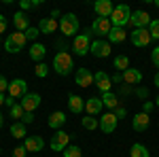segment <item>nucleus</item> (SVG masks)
Returning <instances> with one entry per match:
<instances>
[{
	"mask_svg": "<svg viewBox=\"0 0 159 157\" xmlns=\"http://www.w3.org/2000/svg\"><path fill=\"white\" fill-rule=\"evenodd\" d=\"M74 68V62H72V55L68 51H57L55 58H53V70L60 74V76H68L72 72Z\"/></svg>",
	"mask_w": 159,
	"mask_h": 157,
	"instance_id": "obj_1",
	"label": "nucleus"
},
{
	"mask_svg": "<svg viewBox=\"0 0 159 157\" xmlns=\"http://www.w3.org/2000/svg\"><path fill=\"white\" fill-rule=\"evenodd\" d=\"M28 94V83L24 79H13L9 83V96L11 98H24Z\"/></svg>",
	"mask_w": 159,
	"mask_h": 157,
	"instance_id": "obj_10",
	"label": "nucleus"
},
{
	"mask_svg": "<svg viewBox=\"0 0 159 157\" xmlns=\"http://www.w3.org/2000/svg\"><path fill=\"white\" fill-rule=\"evenodd\" d=\"M68 140H70V136H68L66 132H61V130H57V132L53 134L49 146L55 151V153H60V151H66V146H70V145H68Z\"/></svg>",
	"mask_w": 159,
	"mask_h": 157,
	"instance_id": "obj_8",
	"label": "nucleus"
},
{
	"mask_svg": "<svg viewBox=\"0 0 159 157\" xmlns=\"http://www.w3.org/2000/svg\"><path fill=\"white\" fill-rule=\"evenodd\" d=\"M57 28H60V21H57V19H51V17H43L40 24H38V30H40L43 34H53Z\"/></svg>",
	"mask_w": 159,
	"mask_h": 157,
	"instance_id": "obj_21",
	"label": "nucleus"
},
{
	"mask_svg": "<svg viewBox=\"0 0 159 157\" xmlns=\"http://www.w3.org/2000/svg\"><path fill=\"white\" fill-rule=\"evenodd\" d=\"M4 102H7V98H4V94H0V106H2Z\"/></svg>",
	"mask_w": 159,
	"mask_h": 157,
	"instance_id": "obj_50",
	"label": "nucleus"
},
{
	"mask_svg": "<svg viewBox=\"0 0 159 157\" xmlns=\"http://www.w3.org/2000/svg\"><path fill=\"white\" fill-rule=\"evenodd\" d=\"M9 132H11L13 138H24V136H28V132H25V123H21V121H15Z\"/></svg>",
	"mask_w": 159,
	"mask_h": 157,
	"instance_id": "obj_29",
	"label": "nucleus"
},
{
	"mask_svg": "<svg viewBox=\"0 0 159 157\" xmlns=\"http://www.w3.org/2000/svg\"><path fill=\"white\" fill-rule=\"evenodd\" d=\"M153 109H155V104H153V102H144V104H142V113H147V115H148Z\"/></svg>",
	"mask_w": 159,
	"mask_h": 157,
	"instance_id": "obj_46",
	"label": "nucleus"
},
{
	"mask_svg": "<svg viewBox=\"0 0 159 157\" xmlns=\"http://www.w3.org/2000/svg\"><path fill=\"white\" fill-rule=\"evenodd\" d=\"M13 24H15V28H17V32H24V34H25V30L30 28V21H28L25 13H21V11H17L15 15H13Z\"/></svg>",
	"mask_w": 159,
	"mask_h": 157,
	"instance_id": "obj_23",
	"label": "nucleus"
},
{
	"mask_svg": "<svg viewBox=\"0 0 159 157\" xmlns=\"http://www.w3.org/2000/svg\"><path fill=\"white\" fill-rule=\"evenodd\" d=\"M148 125H151V117H148L147 113H138L132 119V127H134L136 132H147Z\"/></svg>",
	"mask_w": 159,
	"mask_h": 157,
	"instance_id": "obj_18",
	"label": "nucleus"
},
{
	"mask_svg": "<svg viewBox=\"0 0 159 157\" xmlns=\"http://www.w3.org/2000/svg\"><path fill=\"white\" fill-rule=\"evenodd\" d=\"M129 157H151V153L142 142H134L132 149H129Z\"/></svg>",
	"mask_w": 159,
	"mask_h": 157,
	"instance_id": "obj_28",
	"label": "nucleus"
},
{
	"mask_svg": "<svg viewBox=\"0 0 159 157\" xmlns=\"http://www.w3.org/2000/svg\"><path fill=\"white\" fill-rule=\"evenodd\" d=\"M47 123H49L51 130H55V132H57L61 125L66 123V115H64L61 110H57V113H51V115H49V121H47Z\"/></svg>",
	"mask_w": 159,
	"mask_h": 157,
	"instance_id": "obj_25",
	"label": "nucleus"
},
{
	"mask_svg": "<svg viewBox=\"0 0 159 157\" xmlns=\"http://www.w3.org/2000/svg\"><path fill=\"white\" fill-rule=\"evenodd\" d=\"M110 30H112V24H110V19H106V17H96L93 24H91V32L98 34V36H108Z\"/></svg>",
	"mask_w": 159,
	"mask_h": 157,
	"instance_id": "obj_7",
	"label": "nucleus"
},
{
	"mask_svg": "<svg viewBox=\"0 0 159 157\" xmlns=\"http://www.w3.org/2000/svg\"><path fill=\"white\" fill-rule=\"evenodd\" d=\"M91 30H85L83 34H76L74 36V43H72V49L76 55H87L89 49H91Z\"/></svg>",
	"mask_w": 159,
	"mask_h": 157,
	"instance_id": "obj_5",
	"label": "nucleus"
},
{
	"mask_svg": "<svg viewBox=\"0 0 159 157\" xmlns=\"http://www.w3.org/2000/svg\"><path fill=\"white\" fill-rule=\"evenodd\" d=\"M4 91H9V83L4 76H0V94H4Z\"/></svg>",
	"mask_w": 159,
	"mask_h": 157,
	"instance_id": "obj_43",
	"label": "nucleus"
},
{
	"mask_svg": "<svg viewBox=\"0 0 159 157\" xmlns=\"http://www.w3.org/2000/svg\"><path fill=\"white\" fill-rule=\"evenodd\" d=\"M151 60H153V64H155V66L159 68V45L153 49V51H151Z\"/></svg>",
	"mask_w": 159,
	"mask_h": 157,
	"instance_id": "obj_38",
	"label": "nucleus"
},
{
	"mask_svg": "<svg viewBox=\"0 0 159 157\" xmlns=\"http://www.w3.org/2000/svg\"><path fill=\"white\" fill-rule=\"evenodd\" d=\"M4 104H7V106H9V109H11L13 104H15V98H11V96H9V98H7V102H4Z\"/></svg>",
	"mask_w": 159,
	"mask_h": 157,
	"instance_id": "obj_48",
	"label": "nucleus"
},
{
	"mask_svg": "<svg viewBox=\"0 0 159 157\" xmlns=\"http://www.w3.org/2000/svg\"><path fill=\"white\" fill-rule=\"evenodd\" d=\"M93 11L98 13V17H106V19H110L115 7H112L110 0H98V2H93Z\"/></svg>",
	"mask_w": 159,
	"mask_h": 157,
	"instance_id": "obj_17",
	"label": "nucleus"
},
{
	"mask_svg": "<svg viewBox=\"0 0 159 157\" xmlns=\"http://www.w3.org/2000/svg\"><path fill=\"white\" fill-rule=\"evenodd\" d=\"M112 66H115L119 72H125V70L129 68V58H127V55H117V58L112 60Z\"/></svg>",
	"mask_w": 159,
	"mask_h": 157,
	"instance_id": "obj_30",
	"label": "nucleus"
},
{
	"mask_svg": "<svg viewBox=\"0 0 159 157\" xmlns=\"http://www.w3.org/2000/svg\"><path fill=\"white\" fill-rule=\"evenodd\" d=\"M19 9H21V13L28 11V9H32V2H30V0H21V2H19Z\"/></svg>",
	"mask_w": 159,
	"mask_h": 157,
	"instance_id": "obj_44",
	"label": "nucleus"
},
{
	"mask_svg": "<svg viewBox=\"0 0 159 157\" xmlns=\"http://www.w3.org/2000/svg\"><path fill=\"white\" fill-rule=\"evenodd\" d=\"M123 74V83L125 85H140L142 83V72L140 70H136V68H127Z\"/></svg>",
	"mask_w": 159,
	"mask_h": 157,
	"instance_id": "obj_20",
	"label": "nucleus"
},
{
	"mask_svg": "<svg viewBox=\"0 0 159 157\" xmlns=\"http://www.w3.org/2000/svg\"><path fill=\"white\" fill-rule=\"evenodd\" d=\"M45 53H47V47L45 45H40V43H34L32 47H30V58L34 62H43V58H45Z\"/></svg>",
	"mask_w": 159,
	"mask_h": 157,
	"instance_id": "obj_26",
	"label": "nucleus"
},
{
	"mask_svg": "<svg viewBox=\"0 0 159 157\" xmlns=\"http://www.w3.org/2000/svg\"><path fill=\"white\" fill-rule=\"evenodd\" d=\"M100 130L104 134H112L115 130H117V117H115V113H104L102 117H100Z\"/></svg>",
	"mask_w": 159,
	"mask_h": 157,
	"instance_id": "obj_9",
	"label": "nucleus"
},
{
	"mask_svg": "<svg viewBox=\"0 0 159 157\" xmlns=\"http://www.w3.org/2000/svg\"><path fill=\"white\" fill-rule=\"evenodd\" d=\"M134 91H136V96L140 98V100H147V98H148V89H147V87H136Z\"/></svg>",
	"mask_w": 159,
	"mask_h": 157,
	"instance_id": "obj_37",
	"label": "nucleus"
},
{
	"mask_svg": "<svg viewBox=\"0 0 159 157\" xmlns=\"http://www.w3.org/2000/svg\"><path fill=\"white\" fill-rule=\"evenodd\" d=\"M79 28H81V24H79V17H76L74 13H66V15H61L60 32L64 34V36H74V34L79 32Z\"/></svg>",
	"mask_w": 159,
	"mask_h": 157,
	"instance_id": "obj_3",
	"label": "nucleus"
},
{
	"mask_svg": "<svg viewBox=\"0 0 159 157\" xmlns=\"http://www.w3.org/2000/svg\"><path fill=\"white\" fill-rule=\"evenodd\" d=\"M153 81H155V85H157V89H159V72L155 74V79H153Z\"/></svg>",
	"mask_w": 159,
	"mask_h": 157,
	"instance_id": "obj_51",
	"label": "nucleus"
},
{
	"mask_svg": "<svg viewBox=\"0 0 159 157\" xmlns=\"http://www.w3.org/2000/svg\"><path fill=\"white\" fill-rule=\"evenodd\" d=\"M64 157H83V151H81V146H66V151H64Z\"/></svg>",
	"mask_w": 159,
	"mask_h": 157,
	"instance_id": "obj_33",
	"label": "nucleus"
},
{
	"mask_svg": "<svg viewBox=\"0 0 159 157\" xmlns=\"http://www.w3.org/2000/svg\"><path fill=\"white\" fill-rule=\"evenodd\" d=\"M40 102H43V100H40V96H38V94H30V91H28V94L21 98V102H19V104L24 106L25 113H34V110L40 106Z\"/></svg>",
	"mask_w": 159,
	"mask_h": 157,
	"instance_id": "obj_12",
	"label": "nucleus"
},
{
	"mask_svg": "<svg viewBox=\"0 0 159 157\" xmlns=\"http://www.w3.org/2000/svg\"><path fill=\"white\" fill-rule=\"evenodd\" d=\"M129 38H132V43H134L136 47H147L148 43L153 40V38H151V32H148V28H142V30H134V32L129 34Z\"/></svg>",
	"mask_w": 159,
	"mask_h": 157,
	"instance_id": "obj_11",
	"label": "nucleus"
},
{
	"mask_svg": "<svg viewBox=\"0 0 159 157\" xmlns=\"http://www.w3.org/2000/svg\"><path fill=\"white\" fill-rule=\"evenodd\" d=\"M24 106H21V104H17V102H15V104H13L11 109H9V115H11V119H21V117H24Z\"/></svg>",
	"mask_w": 159,
	"mask_h": 157,
	"instance_id": "obj_32",
	"label": "nucleus"
},
{
	"mask_svg": "<svg viewBox=\"0 0 159 157\" xmlns=\"http://www.w3.org/2000/svg\"><path fill=\"white\" fill-rule=\"evenodd\" d=\"M151 15L147 11H132V19H129V24L134 25V30H142V28H148L151 25Z\"/></svg>",
	"mask_w": 159,
	"mask_h": 157,
	"instance_id": "obj_6",
	"label": "nucleus"
},
{
	"mask_svg": "<svg viewBox=\"0 0 159 157\" xmlns=\"http://www.w3.org/2000/svg\"><path fill=\"white\" fill-rule=\"evenodd\" d=\"M81 123H83L85 130H96V127H100V121L96 119V117H91V115H85Z\"/></svg>",
	"mask_w": 159,
	"mask_h": 157,
	"instance_id": "obj_31",
	"label": "nucleus"
},
{
	"mask_svg": "<svg viewBox=\"0 0 159 157\" xmlns=\"http://www.w3.org/2000/svg\"><path fill=\"white\" fill-rule=\"evenodd\" d=\"M25 155H28L25 146H15V151H13V157H25Z\"/></svg>",
	"mask_w": 159,
	"mask_h": 157,
	"instance_id": "obj_39",
	"label": "nucleus"
},
{
	"mask_svg": "<svg viewBox=\"0 0 159 157\" xmlns=\"http://www.w3.org/2000/svg\"><path fill=\"white\" fill-rule=\"evenodd\" d=\"M0 127H2V113H0Z\"/></svg>",
	"mask_w": 159,
	"mask_h": 157,
	"instance_id": "obj_53",
	"label": "nucleus"
},
{
	"mask_svg": "<svg viewBox=\"0 0 159 157\" xmlns=\"http://www.w3.org/2000/svg\"><path fill=\"white\" fill-rule=\"evenodd\" d=\"M112 113H115V117H117V119H123V117L127 115V110L123 109V106H119V109H117V110H112Z\"/></svg>",
	"mask_w": 159,
	"mask_h": 157,
	"instance_id": "obj_42",
	"label": "nucleus"
},
{
	"mask_svg": "<svg viewBox=\"0 0 159 157\" xmlns=\"http://www.w3.org/2000/svg\"><path fill=\"white\" fill-rule=\"evenodd\" d=\"M34 121V113H24V117H21V123H25V125H30Z\"/></svg>",
	"mask_w": 159,
	"mask_h": 157,
	"instance_id": "obj_40",
	"label": "nucleus"
},
{
	"mask_svg": "<svg viewBox=\"0 0 159 157\" xmlns=\"http://www.w3.org/2000/svg\"><path fill=\"white\" fill-rule=\"evenodd\" d=\"M24 146L28 153H40L43 146H45V140L40 136H25L24 138Z\"/></svg>",
	"mask_w": 159,
	"mask_h": 157,
	"instance_id": "obj_15",
	"label": "nucleus"
},
{
	"mask_svg": "<svg viewBox=\"0 0 159 157\" xmlns=\"http://www.w3.org/2000/svg\"><path fill=\"white\" fill-rule=\"evenodd\" d=\"M110 79H112V83H123V74H121V72L112 74V76H110Z\"/></svg>",
	"mask_w": 159,
	"mask_h": 157,
	"instance_id": "obj_47",
	"label": "nucleus"
},
{
	"mask_svg": "<svg viewBox=\"0 0 159 157\" xmlns=\"http://www.w3.org/2000/svg\"><path fill=\"white\" fill-rule=\"evenodd\" d=\"M4 32H7V17L0 15V34H4Z\"/></svg>",
	"mask_w": 159,
	"mask_h": 157,
	"instance_id": "obj_45",
	"label": "nucleus"
},
{
	"mask_svg": "<svg viewBox=\"0 0 159 157\" xmlns=\"http://www.w3.org/2000/svg\"><path fill=\"white\" fill-rule=\"evenodd\" d=\"M125 36H127V32H125V28H112L108 34V43H123L125 40Z\"/></svg>",
	"mask_w": 159,
	"mask_h": 157,
	"instance_id": "obj_27",
	"label": "nucleus"
},
{
	"mask_svg": "<svg viewBox=\"0 0 159 157\" xmlns=\"http://www.w3.org/2000/svg\"><path fill=\"white\" fill-rule=\"evenodd\" d=\"M102 104L106 106L108 110H117L121 106V102H119V96L117 94H112V91H106V94H102Z\"/></svg>",
	"mask_w": 159,
	"mask_h": 157,
	"instance_id": "obj_22",
	"label": "nucleus"
},
{
	"mask_svg": "<svg viewBox=\"0 0 159 157\" xmlns=\"http://www.w3.org/2000/svg\"><path fill=\"white\" fill-rule=\"evenodd\" d=\"M38 34H40V30H38V28H32V25L25 30V38H28V40H36Z\"/></svg>",
	"mask_w": 159,
	"mask_h": 157,
	"instance_id": "obj_36",
	"label": "nucleus"
},
{
	"mask_svg": "<svg viewBox=\"0 0 159 157\" xmlns=\"http://www.w3.org/2000/svg\"><path fill=\"white\" fill-rule=\"evenodd\" d=\"M57 17L61 19V15H60V11H57V9H55V11H51V19H57Z\"/></svg>",
	"mask_w": 159,
	"mask_h": 157,
	"instance_id": "obj_49",
	"label": "nucleus"
},
{
	"mask_svg": "<svg viewBox=\"0 0 159 157\" xmlns=\"http://www.w3.org/2000/svg\"><path fill=\"white\" fill-rule=\"evenodd\" d=\"M34 74H36L38 79H45V76L49 74V66H47L45 62H40V64H36V68H34Z\"/></svg>",
	"mask_w": 159,
	"mask_h": 157,
	"instance_id": "obj_34",
	"label": "nucleus"
},
{
	"mask_svg": "<svg viewBox=\"0 0 159 157\" xmlns=\"http://www.w3.org/2000/svg\"><path fill=\"white\" fill-rule=\"evenodd\" d=\"M25 43H28V38H25L24 32H13V34H9L7 40H4V49H7L9 53H19V51L24 49Z\"/></svg>",
	"mask_w": 159,
	"mask_h": 157,
	"instance_id": "obj_4",
	"label": "nucleus"
},
{
	"mask_svg": "<svg viewBox=\"0 0 159 157\" xmlns=\"http://www.w3.org/2000/svg\"><path fill=\"white\" fill-rule=\"evenodd\" d=\"M68 109H70V113H81V110L85 109V100L81 96H74V94H70L68 96Z\"/></svg>",
	"mask_w": 159,
	"mask_h": 157,
	"instance_id": "obj_24",
	"label": "nucleus"
},
{
	"mask_svg": "<svg viewBox=\"0 0 159 157\" xmlns=\"http://www.w3.org/2000/svg\"><path fill=\"white\" fill-rule=\"evenodd\" d=\"M132 91H134V87H132V85H121V89H119V94H121V96H129Z\"/></svg>",
	"mask_w": 159,
	"mask_h": 157,
	"instance_id": "obj_41",
	"label": "nucleus"
},
{
	"mask_svg": "<svg viewBox=\"0 0 159 157\" xmlns=\"http://www.w3.org/2000/svg\"><path fill=\"white\" fill-rule=\"evenodd\" d=\"M155 106H159V96H157V100H155Z\"/></svg>",
	"mask_w": 159,
	"mask_h": 157,
	"instance_id": "obj_52",
	"label": "nucleus"
},
{
	"mask_svg": "<svg viewBox=\"0 0 159 157\" xmlns=\"http://www.w3.org/2000/svg\"><path fill=\"white\" fill-rule=\"evenodd\" d=\"M102 109H104V104H102V98L91 96V98H89V100L85 102V110H87V115H91V117L100 115V113H102Z\"/></svg>",
	"mask_w": 159,
	"mask_h": 157,
	"instance_id": "obj_19",
	"label": "nucleus"
},
{
	"mask_svg": "<svg viewBox=\"0 0 159 157\" xmlns=\"http://www.w3.org/2000/svg\"><path fill=\"white\" fill-rule=\"evenodd\" d=\"M155 7H157V9H159V0H155Z\"/></svg>",
	"mask_w": 159,
	"mask_h": 157,
	"instance_id": "obj_54",
	"label": "nucleus"
},
{
	"mask_svg": "<svg viewBox=\"0 0 159 157\" xmlns=\"http://www.w3.org/2000/svg\"><path fill=\"white\" fill-rule=\"evenodd\" d=\"M129 19H132V9L127 4H117L112 15H110L112 28H125V25L129 24Z\"/></svg>",
	"mask_w": 159,
	"mask_h": 157,
	"instance_id": "obj_2",
	"label": "nucleus"
},
{
	"mask_svg": "<svg viewBox=\"0 0 159 157\" xmlns=\"http://www.w3.org/2000/svg\"><path fill=\"white\" fill-rule=\"evenodd\" d=\"M148 32H151V38H157L159 40V19H153V21H151Z\"/></svg>",
	"mask_w": 159,
	"mask_h": 157,
	"instance_id": "obj_35",
	"label": "nucleus"
},
{
	"mask_svg": "<svg viewBox=\"0 0 159 157\" xmlns=\"http://www.w3.org/2000/svg\"><path fill=\"white\" fill-rule=\"evenodd\" d=\"M74 81H76L79 87H91L93 85V74H91V70H87V68H79L74 72Z\"/></svg>",
	"mask_w": 159,
	"mask_h": 157,
	"instance_id": "obj_16",
	"label": "nucleus"
},
{
	"mask_svg": "<svg viewBox=\"0 0 159 157\" xmlns=\"http://www.w3.org/2000/svg\"><path fill=\"white\" fill-rule=\"evenodd\" d=\"M89 51H91V55H96V58H108L110 55V43L108 40H102V38H100V40H93Z\"/></svg>",
	"mask_w": 159,
	"mask_h": 157,
	"instance_id": "obj_13",
	"label": "nucleus"
},
{
	"mask_svg": "<svg viewBox=\"0 0 159 157\" xmlns=\"http://www.w3.org/2000/svg\"><path fill=\"white\" fill-rule=\"evenodd\" d=\"M110 83H112V79H110V76H108L106 72H104V70H98V72L93 74V85L98 87L102 94L110 91Z\"/></svg>",
	"mask_w": 159,
	"mask_h": 157,
	"instance_id": "obj_14",
	"label": "nucleus"
}]
</instances>
